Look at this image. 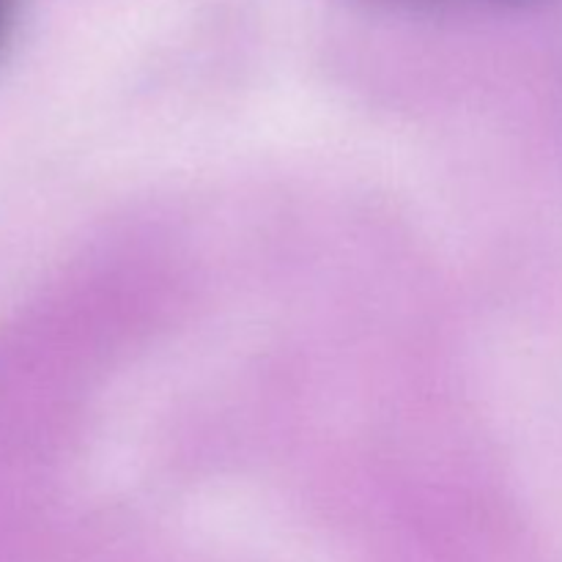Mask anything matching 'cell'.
Segmentation results:
<instances>
[{
	"instance_id": "cell-1",
	"label": "cell",
	"mask_w": 562,
	"mask_h": 562,
	"mask_svg": "<svg viewBox=\"0 0 562 562\" xmlns=\"http://www.w3.org/2000/svg\"><path fill=\"white\" fill-rule=\"evenodd\" d=\"M16 0H0V44L5 42V33H9L11 22H14Z\"/></svg>"
}]
</instances>
